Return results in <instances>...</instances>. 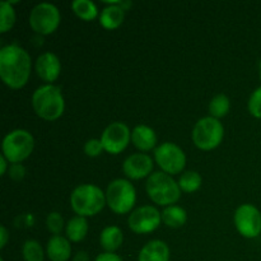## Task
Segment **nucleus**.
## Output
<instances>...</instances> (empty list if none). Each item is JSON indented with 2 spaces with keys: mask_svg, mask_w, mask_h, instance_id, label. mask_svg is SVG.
<instances>
[{
  "mask_svg": "<svg viewBox=\"0 0 261 261\" xmlns=\"http://www.w3.org/2000/svg\"><path fill=\"white\" fill-rule=\"evenodd\" d=\"M0 261H4V260H3V259H0Z\"/></svg>",
  "mask_w": 261,
  "mask_h": 261,
  "instance_id": "nucleus-35",
  "label": "nucleus"
},
{
  "mask_svg": "<svg viewBox=\"0 0 261 261\" xmlns=\"http://www.w3.org/2000/svg\"><path fill=\"white\" fill-rule=\"evenodd\" d=\"M8 240H9V233H8L7 228L4 226H2L0 227V249H4Z\"/></svg>",
  "mask_w": 261,
  "mask_h": 261,
  "instance_id": "nucleus-32",
  "label": "nucleus"
},
{
  "mask_svg": "<svg viewBox=\"0 0 261 261\" xmlns=\"http://www.w3.org/2000/svg\"><path fill=\"white\" fill-rule=\"evenodd\" d=\"M137 201V191L130 181L116 178L111 181L106 190V203L116 214L129 213Z\"/></svg>",
  "mask_w": 261,
  "mask_h": 261,
  "instance_id": "nucleus-5",
  "label": "nucleus"
},
{
  "mask_svg": "<svg viewBox=\"0 0 261 261\" xmlns=\"http://www.w3.org/2000/svg\"><path fill=\"white\" fill-rule=\"evenodd\" d=\"M8 160L4 157V155H0V175H5L8 170Z\"/></svg>",
  "mask_w": 261,
  "mask_h": 261,
  "instance_id": "nucleus-33",
  "label": "nucleus"
},
{
  "mask_svg": "<svg viewBox=\"0 0 261 261\" xmlns=\"http://www.w3.org/2000/svg\"><path fill=\"white\" fill-rule=\"evenodd\" d=\"M201 182H203V178L196 171H186L181 175L180 180H178V186H180L181 191L194 193L200 189Z\"/></svg>",
  "mask_w": 261,
  "mask_h": 261,
  "instance_id": "nucleus-23",
  "label": "nucleus"
},
{
  "mask_svg": "<svg viewBox=\"0 0 261 261\" xmlns=\"http://www.w3.org/2000/svg\"><path fill=\"white\" fill-rule=\"evenodd\" d=\"M94 261H122L121 257L119 255H116L115 252H103V254L98 255Z\"/></svg>",
  "mask_w": 261,
  "mask_h": 261,
  "instance_id": "nucleus-31",
  "label": "nucleus"
},
{
  "mask_svg": "<svg viewBox=\"0 0 261 261\" xmlns=\"http://www.w3.org/2000/svg\"><path fill=\"white\" fill-rule=\"evenodd\" d=\"M145 190L150 200L158 205H173L180 199L181 189L178 182L166 172H154L148 177Z\"/></svg>",
  "mask_w": 261,
  "mask_h": 261,
  "instance_id": "nucleus-4",
  "label": "nucleus"
},
{
  "mask_svg": "<svg viewBox=\"0 0 261 261\" xmlns=\"http://www.w3.org/2000/svg\"><path fill=\"white\" fill-rule=\"evenodd\" d=\"M229 98L226 94H218V96L214 97L213 99L209 103V112H211V116L214 119H221L224 117L229 111Z\"/></svg>",
  "mask_w": 261,
  "mask_h": 261,
  "instance_id": "nucleus-24",
  "label": "nucleus"
},
{
  "mask_svg": "<svg viewBox=\"0 0 261 261\" xmlns=\"http://www.w3.org/2000/svg\"><path fill=\"white\" fill-rule=\"evenodd\" d=\"M234 226L245 239H255L261 233V213L252 204H242L234 213Z\"/></svg>",
  "mask_w": 261,
  "mask_h": 261,
  "instance_id": "nucleus-10",
  "label": "nucleus"
},
{
  "mask_svg": "<svg viewBox=\"0 0 261 261\" xmlns=\"http://www.w3.org/2000/svg\"><path fill=\"white\" fill-rule=\"evenodd\" d=\"M249 111L256 119H261V87L255 89L249 99Z\"/></svg>",
  "mask_w": 261,
  "mask_h": 261,
  "instance_id": "nucleus-28",
  "label": "nucleus"
},
{
  "mask_svg": "<svg viewBox=\"0 0 261 261\" xmlns=\"http://www.w3.org/2000/svg\"><path fill=\"white\" fill-rule=\"evenodd\" d=\"M162 222V213L152 205H144L132 212L127 219L129 228L134 233L144 234L155 231Z\"/></svg>",
  "mask_w": 261,
  "mask_h": 261,
  "instance_id": "nucleus-11",
  "label": "nucleus"
},
{
  "mask_svg": "<svg viewBox=\"0 0 261 261\" xmlns=\"http://www.w3.org/2000/svg\"><path fill=\"white\" fill-rule=\"evenodd\" d=\"M170 260V249L167 244L161 240H153L140 250L138 261H168Z\"/></svg>",
  "mask_w": 261,
  "mask_h": 261,
  "instance_id": "nucleus-16",
  "label": "nucleus"
},
{
  "mask_svg": "<svg viewBox=\"0 0 261 261\" xmlns=\"http://www.w3.org/2000/svg\"><path fill=\"white\" fill-rule=\"evenodd\" d=\"M132 142L142 152L152 150L157 144V135L152 127L147 125H138L133 129Z\"/></svg>",
  "mask_w": 261,
  "mask_h": 261,
  "instance_id": "nucleus-17",
  "label": "nucleus"
},
{
  "mask_svg": "<svg viewBox=\"0 0 261 261\" xmlns=\"http://www.w3.org/2000/svg\"><path fill=\"white\" fill-rule=\"evenodd\" d=\"M193 142L199 149L212 150L218 147L224 137V127L218 119L212 116L203 117L193 129Z\"/></svg>",
  "mask_w": 261,
  "mask_h": 261,
  "instance_id": "nucleus-7",
  "label": "nucleus"
},
{
  "mask_svg": "<svg viewBox=\"0 0 261 261\" xmlns=\"http://www.w3.org/2000/svg\"><path fill=\"white\" fill-rule=\"evenodd\" d=\"M124 241V233L116 226H109L101 232L99 244L106 252H115Z\"/></svg>",
  "mask_w": 261,
  "mask_h": 261,
  "instance_id": "nucleus-19",
  "label": "nucleus"
},
{
  "mask_svg": "<svg viewBox=\"0 0 261 261\" xmlns=\"http://www.w3.org/2000/svg\"><path fill=\"white\" fill-rule=\"evenodd\" d=\"M25 176V167L22 163H14L9 167V177L14 181L23 180Z\"/></svg>",
  "mask_w": 261,
  "mask_h": 261,
  "instance_id": "nucleus-30",
  "label": "nucleus"
},
{
  "mask_svg": "<svg viewBox=\"0 0 261 261\" xmlns=\"http://www.w3.org/2000/svg\"><path fill=\"white\" fill-rule=\"evenodd\" d=\"M106 194L96 185L83 184L74 189L70 196V205L79 217L98 214L106 205Z\"/></svg>",
  "mask_w": 261,
  "mask_h": 261,
  "instance_id": "nucleus-3",
  "label": "nucleus"
},
{
  "mask_svg": "<svg viewBox=\"0 0 261 261\" xmlns=\"http://www.w3.org/2000/svg\"><path fill=\"white\" fill-rule=\"evenodd\" d=\"M61 64L58 56L53 53H43L36 60V73L42 81L51 83L59 78Z\"/></svg>",
  "mask_w": 261,
  "mask_h": 261,
  "instance_id": "nucleus-14",
  "label": "nucleus"
},
{
  "mask_svg": "<svg viewBox=\"0 0 261 261\" xmlns=\"http://www.w3.org/2000/svg\"><path fill=\"white\" fill-rule=\"evenodd\" d=\"M35 139L32 134L24 129H15L5 135L3 140V155L8 162L14 165L27 160L33 152Z\"/></svg>",
  "mask_w": 261,
  "mask_h": 261,
  "instance_id": "nucleus-6",
  "label": "nucleus"
},
{
  "mask_svg": "<svg viewBox=\"0 0 261 261\" xmlns=\"http://www.w3.org/2000/svg\"><path fill=\"white\" fill-rule=\"evenodd\" d=\"M32 106L36 115L41 119L54 121L64 114L65 101L58 86L46 84L33 92Z\"/></svg>",
  "mask_w": 261,
  "mask_h": 261,
  "instance_id": "nucleus-2",
  "label": "nucleus"
},
{
  "mask_svg": "<svg viewBox=\"0 0 261 261\" xmlns=\"http://www.w3.org/2000/svg\"><path fill=\"white\" fill-rule=\"evenodd\" d=\"M22 254L24 261H43L45 259L42 246L36 240H27L24 242Z\"/></svg>",
  "mask_w": 261,
  "mask_h": 261,
  "instance_id": "nucleus-26",
  "label": "nucleus"
},
{
  "mask_svg": "<svg viewBox=\"0 0 261 261\" xmlns=\"http://www.w3.org/2000/svg\"><path fill=\"white\" fill-rule=\"evenodd\" d=\"M154 160L163 172L168 175H177L186 166V155L178 145L171 142L162 143L154 149Z\"/></svg>",
  "mask_w": 261,
  "mask_h": 261,
  "instance_id": "nucleus-9",
  "label": "nucleus"
},
{
  "mask_svg": "<svg viewBox=\"0 0 261 261\" xmlns=\"http://www.w3.org/2000/svg\"><path fill=\"white\" fill-rule=\"evenodd\" d=\"M73 261H89V256L86 251H79L73 257Z\"/></svg>",
  "mask_w": 261,
  "mask_h": 261,
  "instance_id": "nucleus-34",
  "label": "nucleus"
},
{
  "mask_svg": "<svg viewBox=\"0 0 261 261\" xmlns=\"http://www.w3.org/2000/svg\"><path fill=\"white\" fill-rule=\"evenodd\" d=\"M162 221L170 228H180L188 221V214L185 209L178 205L166 206L162 212Z\"/></svg>",
  "mask_w": 261,
  "mask_h": 261,
  "instance_id": "nucleus-21",
  "label": "nucleus"
},
{
  "mask_svg": "<svg viewBox=\"0 0 261 261\" xmlns=\"http://www.w3.org/2000/svg\"><path fill=\"white\" fill-rule=\"evenodd\" d=\"M102 150H103V144L101 139H89L84 144V153L88 157H97L101 154Z\"/></svg>",
  "mask_w": 261,
  "mask_h": 261,
  "instance_id": "nucleus-29",
  "label": "nucleus"
},
{
  "mask_svg": "<svg viewBox=\"0 0 261 261\" xmlns=\"http://www.w3.org/2000/svg\"><path fill=\"white\" fill-rule=\"evenodd\" d=\"M122 171L126 177L132 180H140L152 175L153 160L145 153H135L124 161Z\"/></svg>",
  "mask_w": 261,
  "mask_h": 261,
  "instance_id": "nucleus-13",
  "label": "nucleus"
},
{
  "mask_svg": "<svg viewBox=\"0 0 261 261\" xmlns=\"http://www.w3.org/2000/svg\"><path fill=\"white\" fill-rule=\"evenodd\" d=\"M60 24V12L50 3H40L30 14V25L38 35H51Z\"/></svg>",
  "mask_w": 261,
  "mask_h": 261,
  "instance_id": "nucleus-8",
  "label": "nucleus"
},
{
  "mask_svg": "<svg viewBox=\"0 0 261 261\" xmlns=\"http://www.w3.org/2000/svg\"><path fill=\"white\" fill-rule=\"evenodd\" d=\"M15 23V12L9 2L0 3V32H8Z\"/></svg>",
  "mask_w": 261,
  "mask_h": 261,
  "instance_id": "nucleus-25",
  "label": "nucleus"
},
{
  "mask_svg": "<svg viewBox=\"0 0 261 261\" xmlns=\"http://www.w3.org/2000/svg\"><path fill=\"white\" fill-rule=\"evenodd\" d=\"M125 18V9L119 4H110L103 8L99 15V23L106 30H116L122 24Z\"/></svg>",
  "mask_w": 261,
  "mask_h": 261,
  "instance_id": "nucleus-18",
  "label": "nucleus"
},
{
  "mask_svg": "<svg viewBox=\"0 0 261 261\" xmlns=\"http://www.w3.org/2000/svg\"><path fill=\"white\" fill-rule=\"evenodd\" d=\"M46 254L51 261H68L71 256V245L63 236H53L47 241Z\"/></svg>",
  "mask_w": 261,
  "mask_h": 261,
  "instance_id": "nucleus-15",
  "label": "nucleus"
},
{
  "mask_svg": "<svg viewBox=\"0 0 261 261\" xmlns=\"http://www.w3.org/2000/svg\"><path fill=\"white\" fill-rule=\"evenodd\" d=\"M31 75V56L18 45L3 46L0 50V76L5 86L19 89Z\"/></svg>",
  "mask_w": 261,
  "mask_h": 261,
  "instance_id": "nucleus-1",
  "label": "nucleus"
},
{
  "mask_svg": "<svg viewBox=\"0 0 261 261\" xmlns=\"http://www.w3.org/2000/svg\"><path fill=\"white\" fill-rule=\"evenodd\" d=\"M88 233V222L84 217H73L66 224V237L71 242H81Z\"/></svg>",
  "mask_w": 261,
  "mask_h": 261,
  "instance_id": "nucleus-20",
  "label": "nucleus"
},
{
  "mask_svg": "<svg viewBox=\"0 0 261 261\" xmlns=\"http://www.w3.org/2000/svg\"><path fill=\"white\" fill-rule=\"evenodd\" d=\"M132 140V132L129 126L124 122H111L103 130L101 137V142L103 144V149L110 154H119L127 147Z\"/></svg>",
  "mask_w": 261,
  "mask_h": 261,
  "instance_id": "nucleus-12",
  "label": "nucleus"
},
{
  "mask_svg": "<svg viewBox=\"0 0 261 261\" xmlns=\"http://www.w3.org/2000/svg\"><path fill=\"white\" fill-rule=\"evenodd\" d=\"M71 9L83 20H93L98 15V9L96 4L91 0H74L71 3Z\"/></svg>",
  "mask_w": 261,
  "mask_h": 261,
  "instance_id": "nucleus-22",
  "label": "nucleus"
},
{
  "mask_svg": "<svg viewBox=\"0 0 261 261\" xmlns=\"http://www.w3.org/2000/svg\"><path fill=\"white\" fill-rule=\"evenodd\" d=\"M46 227L54 236H59L64 228V219L58 212H51L46 218Z\"/></svg>",
  "mask_w": 261,
  "mask_h": 261,
  "instance_id": "nucleus-27",
  "label": "nucleus"
}]
</instances>
